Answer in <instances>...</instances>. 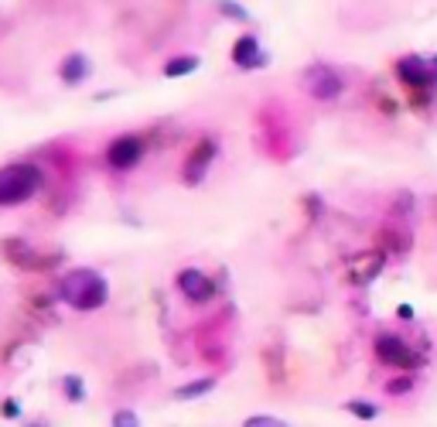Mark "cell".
<instances>
[{"label": "cell", "mask_w": 437, "mask_h": 427, "mask_svg": "<svg viewBox=\"0 0 437 427\" xmlns=\"http://www.w3.org/2000/svg\"><path fill=\"white\" fill-rule=\"evenodd\" d=\"M58 297L76 311H100L109 301V284H106L103 273L89 267H76L58 280Z\"/></svg>", "instance_id": "obj_1"}, {"label": "cell", "mask_w": 437, "mask_h": 427, "mask_svg": "<svg viewBox=\"0 0 437 427\" xmlns=\"http://www.w3.org/2000/svg\"><path fill=\"white\" fill-rule=\"evenodd\" d=\"M372 348H376V355L383 359L386 366H396V370H417V352L410 348V342L403 339V335H396V332H379L376 335V342H372Z\"/></svg>", "instance_id": "obj_3"}, {"label": "cell", "mask_w": 437, "mask_h": 427, "mask_svg": "<svg viewBox=\"0 0 437 427\" xmlns=\"http://www.w3.org/2000/svg\"><path fill=\"white\" fill-rule=\"evenodd\" d=\"M243 427H287V421H281V417H270V414H257V417H246Z\"/></svg>", "instance_id": "obj_17"}, {"label": "cell", "mask_w": 437, "mask_h": 427, "mask_svg": "<svg viewBox=\"0 0 437 427\" xmlns=\"http://www.w3.org/2000/svg\"><path fill=\"white\" fill-rule=\"evenodd\" d=\"M396 76L413 86V89H431L437 86V58H420V55H403L396 62Z\"/></svg>", "instance_id": "obj_5"}, {"label": "cell", "mask_w": 437, "mask_h": 427, "mask_svg": "<svg viewBox=\"0 0 437 427\" xmlns=\"http://www.w3.org/2000/svg\"><path fill=\"white\" fill-rule=\"evenodd\" d=\"M212 158H215V144H212V140H202V144L191 151L188 164H184V182H188V185L202 182V175H206V168L212 164Z\"/></svg>", "instance_id": "obj_9"}, {"label": "cell", "mask_w": 437, "mask_h": 427, "mask_svg": "<svg viewBox=\"0 0 437 427\" xmlns=\"http://www.w3.org/2000/svg\"><path fill=\"white\" fill-rule=\"evenodd\" d=\"M396 315L407 321V318H413V308H410V304H400V308H396Z\"/></svg>", "instance_id": "obj_20"}, {"label": "cell", "mask_w": 437, "mask_h": 427, "mask_svg": "<svg viewBox=\"0 0 437 427\" xmlns=\"http://www.w3.org/2000/svg\"><path fill=\"white\" fill-rule=\"evenodd\" d=\"M0 414H4V417H18V414H21V403H18V400H11V397H7V400L0 403Z\"/></svg>", "instance_id": "obj_19"}, {"label": "cell", "mask_w": 437, "mask_h": 427, "mask_svg": "<svg viewBox=\"0 0 437 427\" xmlns=\"http://www.w3.org/2000/svg\"><path fill=\"white\" fill-rule=\"evenodd\" d=\"M82 76H86V58H82V55H69V58L62 62V79L79 82Z\"/></svg>", "instance_id": "obj_13"}, {"label": "cell", "mask_w": 437, "mask_h": 427, "mask_svg": "<svg viewBox=\"0 0 437 427\" xmlns=\"http://www.w3.org/2000/svg\"><path fill=\"white\" fill-rule=\"evenodd\" d=\"M356 417H362V421H376V414H379V407L376 403H365V400H349L345 403Z\"/></svg>", "instance_id": "obj_16"}, {"label": "cell", "mask_w": 437, "mask_h": 427, "mask_svg": "<svg viewBox=\"0 0 437 427\" xmlns=\"http://www.w3.org/2000/svg\"><path fill=\"white\" fill-rule=\"evenodd\" d=\"M232 62L236 65H243V69H253L260 62V41L253 34H243L236 45H232Z\"/></svg>", "instance_id": "obj_10"}, {"label": "cell", "mask_w": 437, "mask_h": 427, "mask_svg": "<svg viewBox=\"0 0 437 427\" xmlns=\"http://www.w3.org/2000/svg\"><path fill=\"white\" fill-rule=\"evenodd\" d=\"M62 393H65L69 403H82L86 400V383H82L79 376H65V379H62Z\"/></svg>", "instance_id": "obj_14"}, {"label": "cell", "mask_w": 437, "mask_h": 427, "mask_svg": "<svg viewBox=\"0 0 437 427\" xmlns=\"http://www.w3.org/2000/svg\"><path fill=\"white\" fill-rule=\"evenodd\" d=\"M208 390H215V379H212V376H202V379H191V383L178 386L175 397H178V400H199V397H206Z\"/></svg>", "instance_id": "obj_11"}, {"label": "cell", "mask_w": 437, "mask_h": 427, "mask_svg": "<svg viewBox=\"0 0 437 427\" xmlns=\"http://www.w3.org/2000/svg\"><path fill=\"white\" fill-rule=\"evenodd\" d=\"M304 86L314 100H338L342 96V76L328 65H311L308 76H304Z\"/></svg>", "instance_id": "obj_7"}, {"label": "cell", "mask_w": 437, "mask_h": 427, "mask_svg": "<svg viewBox=\"0 0 437 427\" xmlns=\"http://www.w3.org/2000/svg\"><path fill=\"white\" fill-rule=\"evenodd\" d=\"M45 185V171L31 161H18L0 168V209L11 205H25L27 198H34Z\"/></svg>", "instance_id": "obj_2"}, {"label": "cell", "mask_w": 437, "mask_h": 427, "mask_svg": "<svg viewBox=\"0 0 437 427\" xmlns=\"http://www.w3.org/2000/svg\"><path fill=\"white\" fill-rule=\"evenodd\" d=\"M410 390H413V376L410 373L396 376V379H389V383H386V393H389V397H407Z\"/></svg>", "instance_id": "obj_15"}, {"label": "cell", "mask_w": 437, "mask_h": 427, "mask_svg": "<svg viewBox=\"0 0 437 427\" xmlns=\"http://www.w3.org/2000/svg\"><path fill=\"white\" fill-rule=\"evenodd\" d=\"M113 427H140V417L133 410H116L113 414Z\"/></svg>", "instance_id": "obj_18"}, {"label": "cell", "mask_w": 437, "mask_h": 427, "mask_svg": "<svg viewBox=\"0 0 437 427\" xmlns=\"http://www.w3.org/2000/svg\"><path fill=\"white\" fill-rule=\"evenodd\" d=\"M199 69V58L195 55H181V58H171L168 65H164V76L168 79H178V76H188V72H195Z\"/></svg>", "instance_id": "obj_12"}, {"label": "cell", "mask_w": 437, "mask_h": 427, "mask_svg": "<svg viewBox=\"0 0 437 427\" xmlns=\"http://www.w3.org/2000/svg\"><path fill=\"white\" fill-rule=\"evenodd\" d=\"M178 291L191 301V304H206L215 297V280L206 277L202 270H181L178 273Z\"/></svg>", "instance_id": "obj_8"}, {"label": "cell", "mask_w": 437, "mask_h": 427, "mask_svg": "<svg viewBox=\"0 0 437 427\" xmlns=\"http://www.w3.org/2000/svg\"><path fill=\"white\" fill-rule=\"evenodd\" d=\"M0 250H4V257H7L14 267H21V270H48L58 264V253H41V250H34V246L25 240H4Z\"/></svg>", "instance_id": "obj_4"}, {"label": "cell", "mask_w": 437, "mask_h": 427, "mask_svg": "<svg viewBox=\"0 0 437 427\" xmlns=\"http://www.w3.org/2000/svg\"><path fill=\"white\" fill-rule=\"evenodd\" d=\"M144 140L137 134H123L116 137V140H109V147H106V161H109V168H116V171H127L133 164H140L144 158Z\"/></svg>", "instance_id": "obj_6"}]
</instances>
